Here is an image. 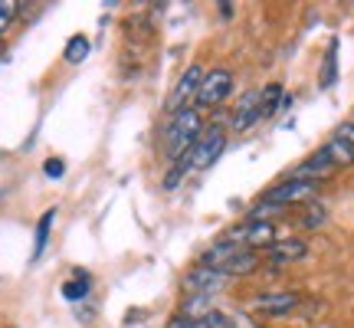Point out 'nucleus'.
<instances>
[{
  "label": "nucleus",
  "mask_w": 354,
  "mask_h": 328,
  "mask_svg": "<svg viewBox=\"0 0 354 328\" xmlns=\"http://www.w3.org/2000/svg\"><path fill=\"white\" fill-rule=\"evenodd\" d=\"M335 138L344 141L348 148H354V118H351V122H342V125L335 128Z\"/></svg>",
  "instance_id": "obj_20"
},
{
  "label": "nucleus",
  "mask_w": 354,
  "mask_h": 328,
  "mask_svg": "<svg viewBox=\"0 0 354 328\" xmlns=\"http://www.w3.org/2000/svg\"><path fill=\"white\" fill-rule=\"evenodd\" d=\"M279 102H282V86H279V82H266V86L259 89V115H263V118L276 115Z\"/></svg>",
  "instance_id": "obj_13"
},
{
  "label": "nucleus",
  "mask_w": 354,
  "mask_h": 328,
  "mask_svg": "<svg viewBox=\"0 0 354 328\" xmlns=\"http://www.w3.org/2000/svg\"><path fill=\"white\" fill-rule=\"evenodd\" d=\"M325 220H328V210H325V203H318V201L302 203V217H299V224H302L305 230L325 227Z\"/></svg>",
  "instance_id": "obj_14"
},
{
  "label": "nucleus",
  "mask_w": 354,
  "mask_h": 328,
  "mask_svg": "<svg viewBox=\"0 0 354 328\" xmlns=\"http://www.w3.org/2000/svg\"><path fill=\"white\" fill-rule=\"evenodd\" d=\"M63 161H59V158H50V161H46V177H63Z\"/></svg>",
  "instance_id": "obj_21"
},
{
  "label": "nucleus",
  "mask_w": 354,
  "mask_h": 328,
  "mask_svg": "<svg viewBox=\"0 0 354 328\" xmlns=\"http://www.w3.org/2000/svg\"><path fill=\"white\" fill-rule=\"evenodd\" d=\"M203 131V115L197 105H187V109H180V112H174V118H171V125H167L165 131V152L167 158H184V154L194 148V141L201 138Z\"/></svg>",
  "instance_id": "obj_1"
},
{
  "label": "nucleus",
  "mask_w": 354,
  "mask_h": 328,
  "mask_svg": "<svg viewBox=\"0 0 354 328\" xmlns=\"http://www.w3.org/2000/svg\"><path fill=\"white\" fill-rule=\"evenodd\" d=\"M315 190L318 184L315 181H299V177H289V181H282L276 188L266 194V203L269 207H289V203H308L315 201Z\"/></svg>",
  "instance_id": "obj_5"
},
{
  "label": "nucleus",
  "mask_w": 354,
  "mask_h": 328,
  "mask_svg": "<svg viewBox=\"0 0 354 328\" xmlns=\"http://www.w3.org/2000/svg\"><path fill=\"white\" fill-rule=\"evenodd\" d=\"M167 328H233V318L223 316V312H210V316H201V318L177 316L167 322Z\"/></svg>",
  "instance_id": "obj_12"
},
{
  "label": "nucleus",
  "mask_w": 354,
  "mask_h": 328,
  "mask_svg": "<svg viewBox=\"0 0 354 328\" xmlns=\"http://www.w3.org/2000/svg\"><path fill=\"white\" fill-rule=\"evenodd\" d=\"M88 282H92L88 273H76V279H69V282L63 286V295L69 299V302H79L82 295H88Z\"/></svg>",
  "instance_id": "obj_17"
},
{
  "label": "nucleus",
  "mask_w": 354,
  "mask_h": 328,
  "mask_svg": "<svg viewBox=\"0 0 354 328\" xmlns=\"http://www.w3.org/2000/svg\"><path fill=\"white\" fill-rule=\"evenodd\" d=\"M256 269H259V256H256L253 250H236L233 253V256H230L227 263L220 266V269H216V273H220V276H250V273H256Z\"/></svg>",
  "instance_id": "obj_11"
},
{
  "label": "nucleus",
  "mask_w": 354,
  "mask_h": 328,
  "mask_svg": "<svg viewBox=\"0 0 354 328\" xmlns=\"http://www.w3.org/2000/svg\"><path fill=\"white\" fill-rule=\"evenodd\" d=\"M201 82H203V69L201 66H187V69H184V76L177 79V89H174V95H171V102H167V109H171V112L187 109V102L197 95Z\"/></svg>",
  "instance_id": "obj_7"
},
{
  "label": "nucleus",
  "mask_w": 354,
  "mask_h": 328,
  "mask_svg": "<svg viewBox=\"0 0 354 328\" xmlns=\"http://www.w3.org/2000/svg\"><path fill=\"white\" fill-rule=\"evenodd\" d=\"M322 148H325V154H328V161L335 164V167H351L354 164V148H348L344 141L331 138L328 145H322Z\"/></svg>",
  "instance_id": "obj_15"
},
{
  "label": "nucleus",
  "mask_w": 354,
  "mask_h": 328,
  "mask_svg": "<svg viewBox=\"0 0 354 328\" xmlns=\"http://www.w3.org/2000/svg\"><path fill=\"white\" fill-rule=\"evenodd\" d=\"M88 50H92V46H88V39L82 37V33H79V37H73L69 43H66V63L79 66L88 56Z\"/></svg>",
  "instance_id": "obj_18"
},
{
  "label": "nucleus",
  "mask_w": 354,
  "mask_h": 328,
  "mask_svg": "<svg viewBox=\"0 0 354 328\" xmlns=\"http://www.w3.org/2000/svg\"><path fill=\"white\" fill-rule=\"evenodd\" d=\"M299 292H259V295H253L250 299V312H259V316H286V312H292L295 305H299Z\"/></svg>",
  "instance_id": "obj_6"
},
{
  "label": "nucleus",
  "mask_w": 354,
  "mask_h": 328,
  "mask_svg": "<svg viewBox=\"0 0 354 328\" xmlns=\"http://www.w3.org/2000/svg\"><path fill=\"white\" fill-rule=\"evenodd\" d=\"M233 92V73L230 69H210V73H203V82L197 89V109H214L220 102H227V95Z\"/></svg>",
  "instance_id": "obj_4"
},
{
  "label": "nucleus",
  "mask_w": 354,
  "mask_h": 328,
  "mask_svg": "<svg viewBox=\"0 0 354 328\" xmlns=\"http://www.w3.org/2000/svg\"><path fill=\"white\" fill-rule=\"evenodd\" d=\"M305 253H308V243L289 237V240H276L269 250H266V263L272 266V273H279V266L295 263V259H302Z\"/></svg>",
  "instance_id": "obj_8"
},
{
  "label": "nucleus",
  "mask_w": 354,
  "mask_h": 328,
  "mask_svg": "<svg viewBox=\"0 0 354 328\" xmlns=\"http://www.w3.org/2000/svg\"><path fill=\"white\" fill-rule=\"evenodd\" d=\"M53 217H56V210H46V214L39 217L37 237H33V259H39V256H43V250H46V240H50V227H53Z\"/></svg>",
  "instance_id": "obj_16"
},
{
  "label": "nucleus",
  "mask_w": 354,
  "mask_h": 328,
  "mask_svg": "<svg viewBox=\"0 0 354 328\" xmlns=\"http://www.w3.org/2000/svg\"><path fill=\"white\" fill-rule=\"evenodd\" d=\"M256 122H263V115H259V89H250L240 99V105L233 109V128H236V131H246V128H253Z\"/></svg>",
  "instance_id": "obj_10"
},
{
  "label": "nucleus",
  "mask_w": 354,
  "mask_h": 328,
  "mask_svg": "<svg viewBox=\"0 0 354 328\" xmlns=\"http://www.w3.org/2000/svg\"><path fill=\"white\" fill-rule=\"evenodd\" d=\"M220 286H227V276H220L216 269H207V266L190 269L187 279H184V289L194 292V295H210V292H216Z\"/></svg>",
  "instance_id": "obj_9"
},
{
  "label": "nucleus",
  "mask_w": 354,
  "mask_h": 328,
  "mask_svg": "<svg viewBox=\"0 0 354 328\" xmlns=\"http://www.w3.org/2000/svg\"><path fill=\"white\" fill-rule=\"evenodd\" d=\"M223 148H227V128L223 125H203L201 138L194 141V148L184 154L187 171H203V167H210V164L223 154Z\"/></svg>",
  "instance_id": "obj_2"
},
{
  "label": "nucleus",
  "mask_w": 354,
  "mask_h": 328,
  "mask_svg": "<svg viewBox=\"0 0 354 328\" xmlns=\"http://www.w3.org/2000/svg\"><path fill=\"white\" fill-rule=\"evenodd\" d=\"M230 240L246 246V250H269L272 243H276V227H272V220H266V217H250L246 224L230 233Z\"/></svg>",
  "instance_id": "obj_3"
},
{
  "label": "nucleus",
  "mask_w": 354,
  "mask_h": 328,
  "mask_svg": "<svg viewBox=\"0 0 354 328\" xmlns=\"http://www.w3.org/2000/svg\"><path fill=\"white\" fill-rule=\"evenodd\" d=\"M17 7L20 3H13V0H0V33L13 24V17H17Z\"/></svg>",
  "instance_id": "obj_19"
}]
</instances>
